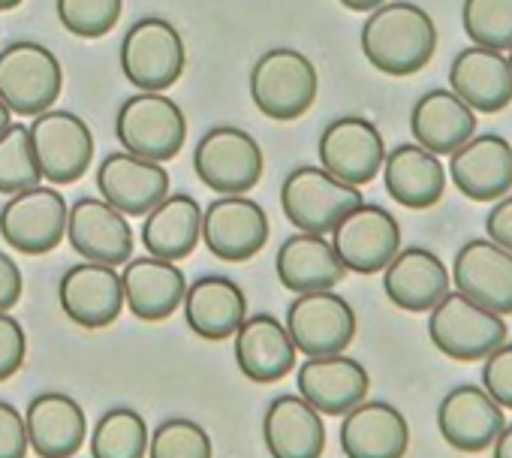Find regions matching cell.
I'll return each mask as SVG.
<instances>
[{
    "label": "cell",
    "instance_id": "27",
    "mask_svg": "<svg viewBox=\"0 0 512 458\" xmlns=\"http://www.w3.org/2000/svg\"><path fill=\"white\" fill-rule=\"evenodd\" d=\"M449 91L473 112L497 115L512 103V70L503 52L461 49L449 67Z\"/></svg>",
    "mask_w": 512,
    "mask_h": 458
},
{
    "label": "cell",
    "instance_id": "4",
    "mask_svg": "<svg viewBox=\"0 0 512 458\" xmlns=\"http://www.w3.org/2000/svg\"><path fill=\"white\" fill-rule=\"evenodd\" d=\"M428 338L446 359L482 362L509 338V326L506 317L491 314L482 305L449 290L428 311Z\"/></svg>",
    "mask_w": 512,
    "mask_h": 458
},
{
    "label": "cell",
    "instance_id": "3",
    "mask_svg": "<svg viewBox=\"0 0 512 458\" xmlns=\"http://www.w3.org/2000/svg\"><path fill=\"white\" fill-rule=\"evenodd\" d=\"M193 169L217 196H247L263 178L266 157L260 142L247 130L235 124H217L196 142Z\"/></svg>",
    "mask_w": 512,
    "mask_h": 458
},
{
    "label": "cell",
    "instance_id": "9",
    "mask_svg": "<svg viewBox=\"0 0 512 458\" xmlns=\"http://www.w3.org/2000/svg\"><path fill=\"white\" fill-rule=\"evenodd\" d=\"M67 199L52 184L28 187L0 208V236L28 257L52 254L67 239Z\"/></svg>",
    "mask_w": 512,
    "mask_h": 458
},
{
    "label": "cell",
    "instance_id": "42",
    "mask_svg": "<svg viewBox=\"0 0 512 458\" xmlns=\"http://www.w3.org/2000/svg\"><path fill=\"white\" fill-rule=\"evenodd\" d=\"M485 233H488V242H494L512 254V193L500 196L491 205V211L485 217Z\"/></svg>",
    "mask_w": 512,
    "mask_h": 458
},
{
    "label": "cell",
    "instance_id": "21",
    "mask_svg": "<svg viewBox=\"0 0 512 458\" xmlns=\"http://www.w3.org/2000/svg\"><path fill=\"white\" fill-rule=\"evenodd\" d=\"M238 371L253 383H281L299 365V350L287 326L272 314H247L232 335Z\"/></svg>",
    "mask_w": 512,
    "mask_h": 458
},
{
    "label": "cell",
    "instance_id": "6",
    "mask_svg": "<svg viewBox=\"0 0 512 458\" xmlns=\"http://www.w3.org/2000/svg\"><path fill=\"white\" fill-rule=\"evenodd\" d=\"M118 142L127 154L166 163L175 160L187 142V118L166 94H133L121 103L115 118Z\"/></svg>",
    "mask_w": 512,
    "mask_h": 458
},
{
    "label": "cell",
    "instance_id": "43",
    "mask_svg": "<svg viewBox=\"0 0 512 458\" xmlns=\"http://www.w3.org/2000/svg\"><path fill=\"white\" fill-rule=\"evenodd\" d=\"M25 293V278L22 269L10 254L0 251V311H13Z\"/></svg>",
    "mask_w": 512,
    "mask_h": 458
},
{
    "label": "cell",
    "instance_id": "17",
    "mask_svg": "<svg viewBox=\"0 0 512 458\" xmlns=\"http://www.w3.org/2000/svg\"><path fill=\"white\" fill-rule=\"evenodd\" d=\"M506 425V410L473 383H461L449 389L437 404V431L440 437L467 455L491 449L494 437Z\"/></svg>",
    "mask_w": 512,
    "mask_h": 458
},
{
    "label": "cell",
    "instance_id": "1",
    "mask_svg": "<svg viewBox=\"0 0 512 458\" xmlns=\"http://www.w3.org/2000/svg\"><path fill=\"white\" fill-rule=\"evenodd\" d=\"M362 52L368 64L386 76H413L425 70L437 52L434 19L410 0L383 4L368 13L362 25Z\"/></svg>",
    "mask_w": 512,
    "mask_h": 458
},
{
    "label": "cell",
    "instance_id": "29",
    "mask_svg": "<svg viewBox=\"0 0 512 458\" xmlns=\"http://www.w3.org/2000/svg\"><path fill=\"white\" fill-rule=\"evenodd\" d=\"M263 440L272 458H323L326 422L302 395H278L263 416Z\"/></svg>",
    "mask_w": 512,
    "mask_h": 458
},
{
    "label": "cell",
    "instance_id": "12",
    "mask_svg": "<svg viewBox=\"0 0 512 458\" xmlns=\"http://www.w3.org/2000/svg\"><path fill=\"white\" fill-rule=\"evenodd\" d=\"M269 239V214L250 196H217L202 211V245L223 263L253 260Z\"/></svg>",
    "mask_w": 512,
    "mask_h": 458
},
{
    "label": "cell",
    "instance_id": "35",
    "mask_svg": "<svg viewBox=\"0 0 512 458\" xmlns=\"http://www.w3.org/2000/svg\"><path fill=\"white\" fill-rule=\"evenodd\" d=\"M464 34L473 46L491 52L512 49V0H464Z\"/></svg>",
    "mask_w": 512,
    "mask_h": 458
},
{
    "label": "cell",
    "instance_id": "19",
    "mask_svg": "<svg viewBox=\"0 0 512 458\" xmlns=\"http://www.w3.org/2000/svg\"><path fill=\"white\" fill-rule=\"evenodd\" d=\"M97 190L124 217H145L169 190V172L163 163L133 157L127 151H112L97 166Z\"/></svg>",
    "mask_w": 512,
    "mask_h": 458
},
{
    "label": "cell",
    "instance_id": "7",
    "mask_svg": "<svg viewBox=\"0 0 512 458\" xmlns=\"http://www.w3.org/2000/svg\"><path fill=\"white\" fill-rule=\"evenodd\" d=\"M362 190L338 181L323 166H296L281 184V208L299 233L329 236L347 211L362 205Z\"/></svg>",
    "mask_w": 512,
    "mask_h": 458
},
{
    "label": "cell",
    "instance_id": "45",
    "mask_svg": "<svg viewBox=\"0 0 512 458\" xmlns=\"http://www.w3.org/2000/svg\"><path fill=\"white\" fill-rule=\"evenodd\" d=\"M338 4L347 7V10H353V13H374L377 7L389 4V0H338Z\"/></svg>",
    "mask_w": 512,
    "mask_h": 458
},
{
    "label": "cell",
    "instance_id": "38",
    "mask_svg": "<svg viewBox=\"0 0 512 458\" xmlns=\"http://www.w3.org/2000/svg\"><path fill=\"white\" fill-rule=\"evenodd\" d=\"M55 10L70 34L100 40L118 25L124 0H55Z\"/></svg>",
    "mask_w": 512,
    "mask_h": 458
},
{
    "label": "cell",
    "instance_id": "36",
    "mask_svg": "<svg viewBox=\"0 0 512 458\" xmlns=\"http://www.w3.org/2000/svg\"><path fill=\"white\" fill-rule=\"evenodd\" d=\"M37 184H43V175L31 148L28 124H10L0 133V193L16 196Z\"/></svg>",
    "mask_w": 512,
    "mask_h": 458
},
{
    "label": "cell",
    "instance_id": "32",
    "mask_svg": "<svg viewBox=\"0 0 512 458\" xmlns=\"http://www.w3.org/2000/svg\"><path fill=\"white\" fill-rule=\"evenodd\" d=\"M275 272L281 287L296 296L335 290L347 278V269L338 260L332 242L326 236H311V233H296L278 248Z\"/></svg>",
    "mask_w": 512,
    "mask_h": 458
},
{
    "label": "cell",
    "instance_id": "15",
    "mask_svg": "<svg viewBox=\"0 0 512 458\" xmlns=\"http://www.w3.org/2000/svg\"><path fill=\"white\" fill-rule=\"evenodd\" d=\"M320 166L350 187L371 184L386 160V142L377 124L359 115L335 118L317 142Z\"/></svg>",
    "mask_w": 512,
    "mask_h": 458
},
{
    "label": "cell",
    "instance_id": "34",
    "mask_svg": "<svg viewBox=\"0 0 512 458\" xmlns=\"http://www.w3.org/2000/svg\"><path fill=\"white\" fill-rule=\"evenodd\" d=\"M94 458H145L148 455V425L133 407L106 410L91 434Z\"/></svg>",
    "mask_w": 512,
    "mask_h": 458
},
{
    "label": "cell",
    "instance_id": "20",
    "mask_svg": "<svg viewBox=\"0 0 512 458\" xmlns=\"http://www.w3.org/2000/svg\"><path fill=\"white\" fill-rule=\"evenodd\" d=\"M58 302L70 323L82 329H106L124 311L121 272L100 263H76L58 284Z\"/></svg>",
    "mask_w": 512,
    "mask_h": 458
},
{
    "label": "cell",
    "instance_id": "22",
    "mask_svg": "<svg viewBox=\"0 0 512 458\" xmlns=\"http://www.w3.org/2000/svg\"><path fill=\"white\" fill-rule=\"evenodd\" d=\"M449 178L473 202H497L512 193V145L497 133L467 139L449 154Z\"/></svg>",
    "mask_w": 512,
    "mask_h": 458
},
{
    "label": "cell",
    "instance_id": "39",
    "mask_svg": "<svg viewBox=\"0 0 512 458\" xmlns=\"http://www.w3.org/2000/svg\"><path fill=\"white\" fill-rule=\"evenodd\" d=\"M482 389L503 410H512V341H503L482 359Z\"/></svg>",
    "mask_w": 512,
    "mask_h": 458
},
{
    "label": "cell",
    "instance_id": "5",
    "mask_svg": "<svg viewBox=\"0 0 512 458\" xmlns=\"http://www.w3.org/2000/svg\"><path fill=\"white\" fill-rule=\"evenodd\" d=\"M64 88V70L52 49L19 40L0 52V100L10 115L37 118L55 106Z\"/></svg>",
    "mask_w": 512,
    "mask_h": 458
},
{
    "label": "cell",
    "instance_id": "46",
    "mask_svg": "<svg viewBox=\"0 0 512 458\" xmlns=\"http://www.w3.org/2000/svg\"><path fill=\"white\" fill-rule=\"evenodd\" d=\"M10 124H13V115H10V109L4 106V100H0V133H4Z\"/></svg>",
    "mask_w": 512,
    "mask_h": 458
},
{
    "label": "cell",
    "instance_id": "31",
    "mask_svg": "<svg viewBox=\"0 0 512 458\" xmlns=\"http://www.w3.org/2000/svg\"><path fill=\"white\" fill-rule=\"evenodd\" d=\"M142 245L157 260H187L202 245V205L190 193H169L142 220Z\"/></svg>",
    "mask_w": 512,
    "mask_h": 458
},
{
    "label": "cell",
    "instance_id": "11",
    "mask_svg": "<svg viewBox=\"0 0 512 458\" xmlns=\"http://www.w3.org/2000/svg\"><path fill=\"white\" fill-rule=\"evenodd\" d=\"M329 236L344 269L356 275L383 272L401 251V223L392 211L374 202H362L347 211Z\"/></svg>",
    "mask_w": 512,
    "mask_h": 458
},
{
    "label": "cell",
    "instance_id": "2",
    "mask_svg": "<svg viewBox=\"0 0 512 458\" xmlns=\"http://www.w3.org/2000/svg\"><path fill=\"white\" fill-rule=\"evenodd\" d=\"M317 94V67L299 49H269L250 70V100L272 121H299Z\"/></svg>",
    "mask_w": 512,
    "mask_h": 458
},
{
    "label": "cell",
    "instance_id": "28",
    "mask_svg": "<svg viewBox=\"0 0 512 458\" xmlns=\"http://www.w3.org/2000/svg\"><path fill=\"white\" fill-rule=\"evenodd\" d=\"M184 320L202 341H229L247 320V296L226 275H202L187 284Z\"/></svg>",
    "mask_w": 512,
    "mask_h": 458
},
{
    "label": "cell",
    "instance_id": "10",
    "mask_svg": "<svg viewBox=\"0 0 512 458\" xmlns=\"http://www.w3.org/2000/svg\"><path fill=\"white\" fill-rule=\"evenodd\" d=\"M40 175L52 187L76 184L94 163L91 127L67 109H49L28 124Z\"/></svg>",
    "mask_w": 512,
    "mask_h": 458
},
{
    "label": "cell",
    "instance_id": "24",
    "mask_svg": "<svg viewBox=\"0 0 512 458\" xmlns=\"http://www.w3.org/2000/svg\"><path fill=\"white\" fill-rule=\"evenodd\" d=\"M22 416L28 428V446L40 458H73L88 437L85 410L67 392L49 389L34 395Z\"/></svg>",
    "mask_w": 512,
    "mask_h": 458
},
{
    "label": "cell",
    "instance_id": "8",
    "mask_svg": "<svg viewBox=\"0 0 512 458\" xmlns=\"http://www.w3.org/2000/svg\"><path fill=\"white\" fill-rule=\"evenodd\" d=\"M184 40L178 28L160 16H145L127 28L121 40V70L142 94L169 91L184 73Z\"/></svg>",
    "mask_w": 512,
    "mask_h": 458
},
{
    "label": "cell",
    "instance_id": "16",
    "mask_svg": "<svg viewBox=\"0 0 512 458\" xmlns=\"http://www.w3.org/2000/svg\"><path fill=\"white\" fill-rule=\"evenodd\" d=\"M452 290L491 314H512V254L488 239H470L458 248L449 269Z\"/></svg>",
    "mask_w": 512,
    "mask_h": 458
},
{
    "label": "cell",
    "instance_id": "44",
    "mask_svg": "<svg viewBox=\"0 0 512 458\" xmlns=\"http://www.w3.org/2000/svg\"><path fill=\"white\" fill-rule=\"evenodd\" d=\"M491 458H512V422L503 425V431L491 443Z\"/></svg>",
    "mask_w": 512,
    "mask_h": 458
},
{
    "label": "cell",
    "instance_id": "47",
    "mask_svg": "<svg viewBox=\"0 0 512 458\" xmlns=\"http://www.w3.org/2000/svg\"><path fill=\"white\" fill-rule=\"evenodd\" d=\"M19 4H25V0H0V13H10V10H16Z\"/></svg>",
    "mask_w": 512,
    "mask_h": 458
},
{
    "label": "cell",
    "instance_id": "13",
    "mask_svg": "<svg viewBox=\"0 0 512 458\" xmlns=\"http://www.w3.org/2000/svg\"><path fill=\"white\" fill-rule=\"evenodd\" d=\"M284 326H287L296 350L305 353L308 359L344 353L359 332L353 305L335 290L296 296L287 308Z\"/></svg>",
    "mask_w": 512,
    "mask_h": 458
},
{
    "label": "cell",
    "instance_id": "23",
    "mask_svg": "<svg viewBox=\"0 0 512 458\" xmlns=\"http://www.w3.org/2000/svg\"><path fill=\"white\" fill-rule=\"evenodd\" d=\"M449 290L452 281L446 263L422 245L401 248L383 269L386 299L407 314H428Z\"/></svg>",
    "mask_w": 512,
    "mask_h": 458
},
{
    "label": "cell",
    "instance_id": "33",
    "mask_svg": "<svg viewBox=\"0 0 512 458\" xmlns=\"http://www.w3.org/2000/svg\"><path fill=\"white\" fill-rule=\"evenodd\" d=\"M410 130L416 145L443 157L476 136V112L467 109L449 88H434L416 100L410 112Z\"/></svg>",
    "mask_w": 512,
    "mask_h": 458
},
{
    "label": "cell",
    "instance_id": "30",
    "mask_svg": "<svg viewBox=\"0 0 512 458\" xmlns=\"http://www.w3.org/2000/svg\"><path fill=\"white\" fill-rule=\"evenodd\" d=\"M380 172L389 196L410 211H425L437 205L446 193V166L437 154L425 151L416 142H404L386 151Z\"/></svg>",
    "mask_w": 512,
    "mask_h": 458
},
{
    "label": "cell",
    "instance_id": "37",
    "mask_svg": "<svg viewBox=\"0 0 512 458\" xmlns=\"http://www.w3.org/2000/svg\"><path fill=\"white\" fill-rule=\"evenodd\" d=\"M145 458H214V443L196 419L172 416L148 434Z\"/></svg>",
    "mask_w": 512,
    "mask_h": 458
},
{
    "label": "cell",
    "instance_id": "40",
    "mask_svg": "<svg viewBox=\"0 0 512 458\" xmlns=\"http://www.w3.org/2000/svg\"><path fill=\"white\" fill-rule=\"evenodd\" d=\"M25 359H28V335L22 323L10 311H0V383L16 377L25 368Z\"/></svg>",
    "mask_w": 512,
    "mask_h": 458
},
{
    "label": "cell",
    "instance_id": "18",
    "mask_svg": "<svg viewBox=\"0 0 512 458\" xmlns=\"http://www.w3.org/2000/svg\"><path fill=\"white\" fill-rule=\"evenodd\" d=\"M296 386H299V395L317 413L344 416L368 398L371 374L359 359L347 353L311 356L302 365H296Z\"/></svg>",
    "mask_w": 512,
    "mask_h": 458
},
{
    "label": "cell",
    "instance_id": "25",
    "mask_svg": "<svg viewBox=\"0 0 512 458\" xmlns=\"http://www.w3.org/2000/svg\"><path fill=\"white\" fill-rule=\"evenodd\" d=\"M341 449L347 458H404L410 422L395 404L365 398L341 416Z\"/></svg>",
    "mask_w": 512,
    "mask_h": 458
},
{
    "label": "cell",
    "instance_id": "14",
    "mask_svg": "<svg viewBox=\"0 0 512 458\" xmlns=\"http://www.w3.org/2000/svg\"><path fill=\"white\" fill-rule=\"evenodd\" d=\"M67 242L85 263L121 269L133 260L130 220L100 196H79L67 211Z\"/></svg>",
    "mask_w": 512,
    "mask_h": 458
},
{
    "label": "cell",
    "instance_id": "41",
    "mask_svg": "<svg viewBox=\"0 0 512 458\" xmlns=\"http://www.w3.org/2000/svg\"><path fill=\"white\" fill-rule=\"evenodd\" d=\"M28 428L19 407L0 401V458H28Z\"/></svg>",
    "mask_w": 512,
    "mask_h": 458
},
{
    "label": "cell",
    "instance_id": "48",
    "mask_svg": "<svg viewBox=\"0 0 512 458\" xmlns=\"http://www.w3.org/2000/svg\"><path fill=\"white\" fill-rule=\"evenodd\" d=\"M506 61H509V70H512V49H509V58Z\"/></svg>",
    "mask_w": 512,
    "mask_h": 458
},
{
    "label": "cell",
    "instance_id": "26",
    "mask_svg": "<svg viewBox=\"0 0 512 458\" xmlns=\"http://www.w3.org/2000/svg\"><path fill=\"white\" fill-rule=\"evenodd\" d=\"M124 308L142 323H160L172 317L187 293V278L178 263L157 257H136L121 269Z\"/></svg>",
    "mask_w": 512,
    "mask_h": 458
}]
</instances>
